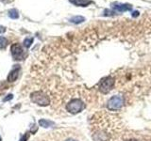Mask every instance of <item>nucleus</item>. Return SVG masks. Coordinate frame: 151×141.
Masks as SVG:
<instances>
[{"label":"nucleus","mask_w":151,"mask_h":141,"mask_svg":"<svg viewBox=\"0 0 151 141\" xmlns=\"http://www.w3.org/2000/svg\"><path fill=\"white\" fill-rule=\"evenodd\" d=\"M20 66L19 65H15L14 67L12 68V70L9 72V75H8V81L9 82H14L15 80L18 78V75H19V73H20Z\"/></svg>","instance_id":"nucleus-6"},{"label":"nucleus","mask_w":151,"mask_h":141,"mask_svg":"<svg viewBox=\"0 0 151 141\" xmlns=\"http://www.w3.org/2000/svg\"><path fill=\"white\" fill-rule=\"evenodd\" d=\"M11 53L13 59L15 60H23L25 58V51L21 47V45L18 43H14L12 45Z\"/></svg>","instance_id":"nucleus-5"},{"label":"nucleus","mask_w":151,"mask_h":141,"mask_svg":"<svg viewBox=\"0 0 151 141\" xmlns=\"http://www.w3.org/2000/svg\"><path fill=\"white\" fill-rule=\"evenodd\" d=\"M70 21L72 23H74V24H80V23H82V22L85 21V18L83 16H75L73 18H71Z\"/></svg>","instance_id":"nucleus-10"},{"label":"nucleus","mask_w":151,"mask_h":141,"mask_svg":"<svg viewBox=\"0 0 151 141\" xmlns=\"http://www.w3.org/2000/svg\"><path fill=\"white\" fill-rule=\"evenodd\" d=\"M113 85H114V79L111 76L105 77L99 83V90L102 93H108L113 88Z\"/></svg>","instance_id":"nucleus-4"},{"label":"nucleus","mask_w":151,"mask_h":141,"mask_svg":"<svg viewBox=\"0 0 151 141\" xmlns=\"http://www.w3.org/2000/svg\"><path fill=\"white\" fill-rule=\"evenodd\" d=\"M39 125L41 127H44V128H48V127H51L54 125V122H52L50 120H44L42 119L39 120Z\"/></svg>","instance_id":"nucleus-9"},{"label":"nucleus","mask_w":151,"mask_h":141,"mask_svg":"<svg viewBox=\"0 0 151 141\" xmlns=\"http://www.w3.org/2000/svg\"><path fill=\"white\" fill-rule=\"evenodd\" d=\"M2 140V138H1V136H0V141H1Z\"/></svg>","instance_id":"nucleus-19"},{"label":"nucleus","mask_w":151,"mask_h":141,"mask_svg":"<svg viewBox=\"0 0 151 141\" xmlns=\"http://www.w3.org/2000/svg\"><path fill=\"white\" fill-rule=\"evenodd\" d=\"M127 141H139V140H136V139H129V140H127Z\"/></svg>","instance_id":"nucleus-18"},{"label":"nucleus","mask_w":151,"mask_h":141,"mask_svg":"<svg viewBox=\"0 0 151 141\" xmlns=\"http://www.w3.org/2000/svg\"><path fill=\"white\" fill-rule=\"evenodd\" d=\"M3 2H5V3H8V2H12V0H2Z\"/></svg>","instance_id":"nucleus-16"},{"label":"nucleus","mask_w":151,"mask_h":141,"mask_svg":"<svg viewBox=\"0 0 151 141\" xmlns=\"http://www.w3.org/2000/svg\"><path fill=\"white\" fill-rule=\"evenodd\" d=\"M138 15H139V11H135L134 12H132V16H133V17H137Z\"/></svg>","instance_id":"nucleus-15"},{"label":"nucleus","mask_w":151,"mask_h":141,"mask_svg":"<svg viewBox=\"0 0 151 141\" xmlns=\"http://www.w3.org/2000/svg\"><path fill=\"white\" fill-rule=\"evenodd\" d=\"M84 107L85 105L81 100H79V99H73V100H71L67 103L66 109L70 113H72V114H77V113L81 112L84 109Z\"/></svg>","instance_id":"nucleus-2"},{"label":"nucleus","mask_w":151,"mask_h":141,"mask_svg":"<svg viewBox=\"0 0 151 141\" xmlns=\"http://www.w3.org/2000/svg\"><path fill=\"white\" fill-rule=\"evenodd\" d=\"M112 9L118 12H124V11H129L131 9V6L129 4H121V3H116L112 5Z\"/></svg>","instance_id":"nucleus-7"},{"label":"nucleus","mask_w":151,"mask_h":141,"mask_svg":"<svg viewBox=\"0 0 151 141\" xmlns=\"http://www.w3.org/2000/svg\"><path fill=\"white\" fill-rule=\"evenodd\" d=\"M30 99L32 103H34L36 105H41V106H46V105H48L50 103L49 97L42 91H34L31 94Z\"/></svg>","instance_id":"nucleus-1"},{"label":"nucleus","mask_w":151,"mask_h":141,"mask_svg":"<svg viewBox=\"0 0 151 141\" xmlns=\"http://www.w3.org/2000/svg\"><path fill=\"white\" fill-rule=\"evenodd\" d=\"M28 137H29V134H26V135H23L19 141H27L28 139Z\"/></svg>","instance_id":"nucleus-14"},{"label":"nucleus","mask_w":151,"mask_h":141,"mask_svg":"<svg viewBox=\"0 0 151 141\" xmlns=\"http://www.w3.org/2000/svg\"><path fill=\"white\" fill-rule=\"evenodd\" d=\"M65 141H77V140H75V139H72V138H68V139H66Z\"/></svg>","instance_id":"nucleus-17"},{"label":"nucleus","mask_w":151,"mask_h":141,"mask_svg":"<svg viewBox=\"0 0 151 141\" xmlns=\"http://www.w3.org/2000/svg\"><path fill=\"white\" fill-rule=\"evenodd\" d=\"M9 16L12 18V19H17L19 17V14H18V11H16L15 9H12L11 11H9Z\"/></svg>","instance_id":"nucleus-11"},{"label":"nucleus","mask_w":151,"mask_h":141,"mask_svg":"<svg viewBox=\"0 0 151 141\" xmlns=\"http://www.w3.org/2000/svg\"><path fill=\"white\" fill-rule=\"evenodd\" d=\"M69 1L77 7H87L93 3L91 0H69Z\"/></svg>","instance_id":"nucleus-8"},{"label":"nucleus","mask_w":151,"mask_h":141,"mask_svg":"<svg viewBox=\"0 0 151 141\" xmlns=\"http://www.w3.org/2000/svg\"><path fill=\"white\" fill-rule=\"evenodd\" d=\"M8 45V40L5 37H0V49H4Z\"/></svg>","instance_id":"nucleus-12"},{"label":"nucleus","mask_w":151,"mask_h":141,"mask_svg":"<svg viewBox=\"0 0 151 141\" xmlns=\"http://www.w3.org/2000/svg\"><path fill=\"white\" fill-rule=\"evenodd\" d=\"M33 42V39L32 38H27V39L24 40V45H25V47H27V48H28L31 43Z\"/></svg>","instance_id":"nucleus-13"},{"label":"nucleus","mask_w":151,"mask_h":141,"mask_svg":"<svg viewBox=\"0 0 151 141\" xmlns=\"http://www.w3.org/2000/svg\"><path fill=\"white\" fill-rule=\"evenodd\" d=\"M123 103H124V99H123V97L120 95H114L109 100L107 106H108V109L114 111V110L120 109L123 106Z\"/></svg>","instance_id":"nucleus-3"}]
</instances>
